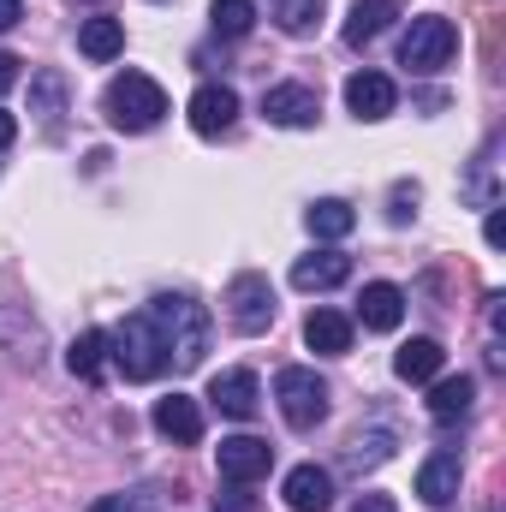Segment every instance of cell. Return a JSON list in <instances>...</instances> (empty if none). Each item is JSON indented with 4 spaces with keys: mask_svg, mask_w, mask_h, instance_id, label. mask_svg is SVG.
<instances>
[{
    "mask_svg": "<svg viewBox=\"0 0 506 512\" xmlns=\"http://www.w3.org/2000/svg\"><path fill=\"white\" fill-rule=\"evenodd\" d=\"M393 18H399V6H393V0H358V6L346 12V42H352V48L376 42Z\"/></svg>",
    "mask_w": 506,
    "mask_h": 512,
    "instance_id": "23",
    "label": "cell"
},
{
    "mask_svg": "<svg viewBox=\"0 0 506 512\" xmlns=\"http://www.w3.org/2000/svg\"><path fill=\"white\" fill-rule=\"evenodd\" d=\"M322 12H328V0H274V24L286 36H310L322 24Z\"/></svg>",
    "mask_w": 506,
    "mask_h": 512,
    "instance_id": "26",
    "label": "cell"
},
{
    "mask_svg": "<svg viewBox=\"0 0 506 512\" xmlns=\"http://www.w3.org/2000/svg\"><path fill=\"white\" fill-rule=\"evenodd\" d=\"M393 370H399V382H435L447 370V352H441V340H405L393 352Z\"/></svg>",
    "mask_w": 506,
    "mask_h": 512,
    "instance_id": "20",
    "label": "cell"
},
{
    "mask_svg": "<svg viewBox=\"0 0 506 512\" xmlns=\"http://www.w3.org/2000/svg\"><path fill=\"white\" fill-rule=\"evenodd\" d=\"M358 322L376 328V334H393V328L405 322V292H399L393 280H370L364 298H358Z\"/></svg>",
    "mask_w": 506,
    "mask_h": 512,
    "instance_id": "15",
    "label": "cell"
},
{
    "mask_svg": "<svg viewBox=\"0 0 506 512\" xmlns=\"http://www.w3.org/2000/svg\"><path fill=\"white\" fill-rule=\"evenodd\" d=\"M346 108H352L358 120H387V114L399 108V90H393L387 72H352V78H346Z\"/></svg>",
    "mask_w": 506,
    "mask_h": 512,
    "instance_id": "12",
    "label": "cell"
},
{
    "mask_svg": "<svg viewBox=\"0 0 506 512\" xmlns=\"http://www.w3.org/2000/svg\"><path fill=\"white\" fill-rule=\"evenodd\" d=\"M209 399H215V411H227V417H256V405H262V382H256L251 370H221L215 382H209Z\"/></svg>",
    "mask_w": 506,
    "mask_h": 512,
    "instance_id": "14",
    "label": "cell"
},
{
    "mask_svg": "<svg viewBox=\"0 0 506 512\" xmlns=\"http://www.w3.org/2000/svg\"><path fill=\"white\" fill-rule=\"evenodd\" d=\"M209 24H215V36L239 42V36H251L256 6H251V0H215V6H209Z\"/></svg>",
    "mask_w": 506,
    "mask_h": 512,
    "instance_id": "27",
    "label": "cell"
},
{
    "mask_svg": "<svg viewBox=\"0 0 506 512\" xmlns=\"http://www.w3.org/2000/svg\"><path fill=\"white\" fill-rule=\"evenodd\" d=\"M66 370H72L78 382H102V376H108V334H102V328L78 334L72 352H66Z\"/></svg>",
    "mask_w": 506,
    "mask_h": 512,
    "instance_id": "22",
    "label": "cell"
},
{
    "mask_svg": "<svg viewBox=\"0 0 506 512\" xmlns=\"http://www.w3.org/2000/svg\"><path fill=\"white\" fill-rule=\"evenodd\" d=\"M12 137H18V120H12V114L0 108V149H12Z\"/></svg>",
    "mask_w": 506,
    "mask_h": 512,
    "instance_id": "34",
    "label": "cell"
},
{
    "mask_svg": "<svg viewBox=\"0 0 506 512\" xmlns=\"http://www.w3.org/2000/svg\"><path fill=\"white\" fill-rule=\"evenodd\" d=\"M346 280H352V256L346 251H310L292 262V286L298 292H334Z\"/></svg>",
    "mask_w": 506,
    "mask_h": 512,
    "instance_id": "13",
    "label": "cell"
},
{
    "mask_svg": "<svg viewBox=\"0 0 506 512\" xmlns=\"http://www.w3.org/2000/svg\"><path fill=\"white\" fill-rule=\"evenodd\" d=\"M304 227H310V239L334 245V239H346V233L358 227V215H352V203H340V197H322V203H310V209H304Z\"/></svg>",
    "mask_w": 506,
    "mask_h": 512,
    "instance_id": "21",
    "label": "cell"
},
{
    "mask_svg": "<svg viewBox=\"0 0 506 512\" xmlns=\"http://www.w3.org/2000/svg\"><path fill=\"white\" fill-rule=\"evenodd\" d=\"M149 507V495H108V501H96L90 512H143Z\"/></svg>",
    "mask_w": 506,
    "mask_h": 512,
    "instance_id": "30",
    "label": "cell"
},
{
    "mask_svg": "<svg viewBox=\"0 0 506 512\" xmlns=\"http://www.w3.org/2000/svg\"><path fill=\"white\" fill-rule=\"evenodd\" d=\"M411 215H417V185H399V191H393V209H387V221H393V227H405Z\"/></svg>",
    "mask_w": 506,
    "mask_h": 512,
    "instance_id": "28",
    "label": "cell"
},
{
    "mask_svg": "<svg viewBox=\"0 0 506 512\" xmlns=\"http://www.w3.org/2000/svg\"><path fill=\"white\" fill-rule=\"evenodd\" d=\"M78 54L96 60V66L120 60V54H126V24H120V18H84V24H78Z\"/></svg>",
    "mask_w": 506,
    "mask_h": 512,
    "instance_id": "19",
    "label": "cell"
},
{
    "mask_svg": "<svg viewBox=\"0 0 506 512\" xmlns=\"http://www.w3.org/2000/svg\"><path fill=\"white\" fill-rule=\"evenodd\" d=\"M215 465H221V477L227 483H262L268 471H274V447L268 441H256V435H227L221 447H215Z\"/></svg>",
    "mask_w": 506,
    "mask_h": 512,
    "instance_id": "7",
    "label": "cell"
},
{
    "mask_svg": "<svg viewBox=\"0 0 506 512\" xmlns=\"http://www.w3.org/2000/svg\"><path fill=\"white\" fill-rule=\"evenodd\" d=\"M304 346L322 352V358H346V352H352V316H340V310H310Z\"/></svg>",
    "mask_w": 506,
    "mask_h": 512,
    "instance_id": "17",
    "label": "cell"
},
{
    "mask_svg": "<svg viewBox=\"0 0 506 512\" xmlns=\"http://www.w3.org/2000/svg\"><path fill=\"white\" fill-rule=\"evenodd\" d=\"M280 495H286L292 512H328L334 507V471H322V465H292L286 483H280Z\"/></svg>",
    "mask_w": 506,
    "mask_h": 512,
    "instance_id": "10",
    "label": "cell"
},
{
    "mask_svg": "<svg viewBox=\"0 0 506 512\" xmlns=\"http://www.w3.org/2000/svg\"><path fill=\"white\" fill-rule=\"evenodd\" d=\"M108 358H114V370L126 376V382H155L161 370H167V352H161V334H155V322L137 310L126 316L114 334H108Z\"/></svg>",
    "mask_w": 506,
    "mask_h": 512,
    "instance_id": "3",
    "label": "cell"
},
{
    "mask_svg": "<svg viewBox=\"0 0 506 512\" xmlns=\"http://www.w3.org/2000/svg\"><path fill=\"white\" fill-rule=\"evenodd\" d=\"M143 316L155 322L167 364H179V370H197V364H203V352H209V310H203L197 298H185V292H161Z\"/></svg>",
    "mask_w": 506,
    "mask_h": 512,
    "instance_id": "1",
    "label": "cell"
},
{
    "mask_svg": "<svg viewBox=\"0 0 506 512\" xmlns=\"http://www.w3.org/2000/svg\"><path fill=\"white\" fill-rule=\"evenodd\" d=\"M102 114H108V126H120V131H155L161 114H167V90L149 72H120L108 84V96H102Z\"/></svg>",
    "mask_w": 506,
    "mask_h": 512,
    "instance_id": "2",
    "label": "cell"
},
{
    "mask_svg": "<svg viewBox=\"0 0 506 512\" xmlns=\"http://www.w3.org/2000/svg\"><path fill=\"white\" fill-rule=\"evenodd\" d=\"M471 405H477V382L471 376H435L429 382V417L435 423H459V417H471Z\"/></svg>",
    "mask_w": 506,
    "mask_h": 512,
    "instance_id": "18",
    "label": "cell"
},
{
    "mask_svg": "<svg viewBox=\"0 0 506 512\" xmlns=\"http://www.w3.org/2000/svg\"><path fill=\"white\" fill-rule=\"evenodd\" d=\"M352 512H399V507H393V495H358Z\"/></svg>",
    "mask_w": 506,
    "mask_h": 512,
    "instance_id": "31",
    "label": "cell"
},
{
    "mask_svg": "<svg viewBox=\"0 0 506 512\" xmlns=\"http://www.w3.org/2000/svg\"><path fill=\"white\" fill-rule=\"evenodd\" d=\"M459 471H465V465H459V453H453V447L429 453V459H423V471H417V495H423L429 507H447V501L459 495Z\"/></svg>",
    "mask_w": 506,
    "mask_h": 512,
    "instance_id": "16",
    "label": "cell"
},
{
    "mask_svg": "<svg viewBox=\"0 0 506 512\" xmlns=\"http://www.w3.org/2000/svg\"><path fill=\"white\" fill-rule=\"evenodd\" d=\"M274 399H280V417L292 429H316L328 417V382L316 370H304V364H286L274 376Z\"/></svg>",
    "mask_w": 506,
    "mask_h": 512,
    "instance_id": "5",
    "label": "cell"
},
{
    "mask_svg": "<svg viewBox=\"0 0 506 512\" xmlns=\"http://www.w3.org/2000/svg\"><path fill=\"white\" fill-rule=\"evenodd\" d=\"M453 54H459V30H453V18H441V12L411 18V30L399 36V66H411L417 78L441 72Z\"/></svg>",
    "mask_w": 506,
    "mask_h": 512,
    "instance_id": "4",
    "label": "cell"
},
{
    "mask_svg": "<svg viewBox=\"0 0 506 512\" xmlns=\"http://www.w3.org/2000/svg\"><path fill=\"white\" fill-rule=\"evenodd\" d=\"M215 512H256V501L245 495V483H233L227 495H215Z\"/></svg>",
    "mask_w": 506,
    "mask_h": 512,
    "instance_id": "29",
    "label": "cell"
},
{
    "mask_svg": "<svg viewBox=\"0 0 506 512\" xmlns=\"http://www.w3.org/2000/svg\"><path fill=\"white\" fill-rule=\"evenodd\" d=\"M155 429L173 447H197L203 441V405L191 393H167V399H155Z\"/></svg>",
    "mask_w": 506,
    "mask_h": 512,
    "instance_id": "9",
    "label": "cell"
},
{
    "mask_svg": "<svg viewBox=\"0 0 506 512\" xmlns=\"http://www.w3.org/2000/svg\"><path fill=\"white\" fill-rule=\"evenodd\" d=\"M185 114H191V131L197 137H221V131H233V120H239V96L227 84H203Z\"/></svg>",
    "mask_w": 506,
    "mask_h": 512,
    "instance_id": "11",
    "label": "cell"
},
{
    "mask_svg": "<svg viewBox=\"0 0 506 512\" xmlns=\"http://www.w3.org/2000/svg\"><path fill=\"white\" fill-rule=\"evenodd\" d=\"M262 114H268V126L304 131V126H316V114H322V96H316L310 84H274V90L262 96Z\"/></svg>",
    "mask_w": 506,
    "mask_h": 512,
    "instance_id": "8",
    "label": "cell"
},
{
    "mask_svg": "<svg viewBox=\"0 0 506 512\" xmlns=\"http://www.w3.org/2000/svg\"><path fill=\"white\" fill-rule=\"evenodd\" d=\"M227 316H233L239 334H268V322H274V286H268V274H239L227 286Z\"/></svg>",
    "mask_w": 506,
    "mask_h": 512,
    "instance_id": "6",
    "label": "cell"
},
{
    "mask_svg": "<svg viewBox=\"0 0 506 512\" xmlns=\"http://www.w3.org/2000/svg\"><path fill=\"white\" fill-rule=\"evenodd\" d=\"M12 84H18V54H6V48H0V96H6Z\"/></svg>",
    "mask_w": 506,
    "mask_h": 512,
    "instance_id": "32",
    "label": "cell"
},
{
    "mask_svg": "<svg viewBox=\"0 0 506 512\" xmlns=\"http://www.w3.org/2000/svg\"><path fill=\"white\" fill-rule=\"evenodd\" d=\"M30 114H42L48 126L66 114V78H60V72H36V78H30Z\"/></svg>",
    "mask_w": 506,
    "mask_h": 512,
    "instance_id": "24",
    "label": "cell"
},
{
    "mask_svg": "<svg viewBox=\"0 0 506 512\" xmlns=\"http://www.w3.org/2000/svg\"><path fill=\"white\" fill-rule=\"evenodd\" d=\"M24 18V0H0V30H12Z\"/></svg>",
    "mask_w": 506,
    "mask_h": 512,
    "instance_id": "33",
    "label": "cell"
},
{
    "mask_svg": "<svg viewBox=\"0 0 506 512\" xmlns=\"http://www.w3.org/2000/svg\"><path fill=\"white\" fill-rule=\"evenodd\" d=\"M381 459H393V429L352 435V447H346V471H376Z\"/></svg>",
    "mask_w": 506,
    "mask_h": 512,
    "instance_id": "25",
    "label": "cell"
}]
</instances>
